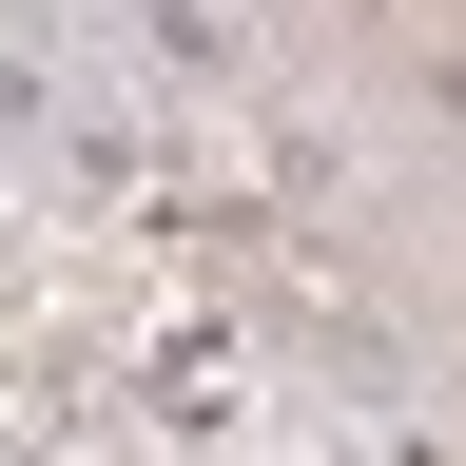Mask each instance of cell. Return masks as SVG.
<instances>
[{
  "mask_svg": "<svg viewBox=\"0 0 466 466\" xmlns=\"http://www.w3.org/2000/svg\"><path fill=\"white\" fill-rule=\"evenodd\" d=\"M370 78H389V116L466 137V20H408V39H370Z\"/></svg>",
  "mask_w": 466,
  "mask_h": 466,
  "instance_id": "1",
  "label": "cell"
},
{
  "mask_svg": "<svg viewBox=\"0 0 466 466\" xmlns=\"http://www.w3.org/2000/svg\"><path fill=\"white\" fill-rule=\"evenodd\" d=\"M137 58H156V78H253V20H214V0H156V20H137Z\"/></svg>",
  "mask_w": 466,
  "mask_h": 466,
  "instance_id": "2",
  "label": "cell"
},
{
  "mask_svg": "<svg viewBox=\"0 0 466 466\" xmlns=\"http://www.w3.org/2000/svg\"><path fill=\"white\" fill-rule=\"evenodd\" d=\"M0 137H58V39L0 20Z\"/></svg>",
  "mask_w": 466,
  "mask_h": 466,
  "instance_id": "3",
  "label": "cell"
}]
</instances>
